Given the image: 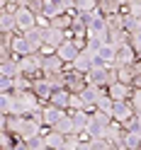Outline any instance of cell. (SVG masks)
<instances>
[{
    "mask_svg": "<svg viewBox=\"0 0 141 150\" xmlns=\"http://www.w3.org/2000/svg\"><path fill=\"white\" fill-rule=\"evenodd\" d=\"M88 20V36H97V39H107L110 34V24H107V15H102L97 7L92 12H85Z\"/></svg>",
    "mask_w": 141,
    "mask_h": 150,
    "instance_id": "cell-1",
    "label": "cell"
},
{
    "mask_svg": "<svg viewBox=\"0 0 141 150\" xmlns=\"http://www.w3.org/2000/svg\"><path fill=\"white\" fill-rule=\"evenodd\" d=\"M15 95H17V114H32V111L46 104L44 99H39L34 90H22V92H15Z\"/></svg>",
    "mask_w": 141,
    "mask_h": 150,
    "instance_id": "cell-2",
    "label": "cell"
},
{
    "mask_svg": "<svg viewBox=\"0 0 141 150\" xmlns=\"http://www.w3.org/2000/svg\"><path fill=\"white\" fill-rule=\"evenodd\" d=\"M12 12L17 17V32H27V29H32V27L39 24V15H34L27 5H17Z\"/></svg>",
    "mask_w": 141,
    "mask_h": 150,
    "instance_id": "cell-3",
    "label": "cell"
},
{
    "mask_svg": "<svg viewBox=\"0 0 141 150\" xmlns=\"http://www.w3.org/2000/svg\"><path fill=\"white\" fill-rule=\"evenodd\" d=\"M27 53H34L27 34L24 32H12V56L15 58H22V56H27Z\"/></svg>",
    "mask_w": 141,
    "mask_h": 150,
    "instance_id": "cell-4",
    "label": "cell"
},
{
    "mask_svg": "<svg viewBox=\"0 0 141 150\" xmlns=\"http://www.w3.org/2000/svg\"><path fill=\"white\" fill-rule=\"evenodd\" d=\"M32 90L37 92V95H39V99H44V102H49L56 87L51 85V80L46 78V75H37V78H32Z\"/></svg>",
    "mask_w": 141,
    "mask_h": 150,
    "instance_id": "cell-5",
    "label": "cell"
},
{
    "mask_svg": "<svg viewBox=\"0 0 141 150\" xmlns=\"http://www.w3.org/2000/svg\"><path fill=\"white\" fill-rule=\"evenodd\" d=\"M136 114L134 104H131V99H115V109H112V116H115V121H119V124H124L127 119H131Z\"/></svg>",
    "mask_w": 141,
    "mask_h": 150,
    "instance_id": "cell-6",
    "label": "cell"
},
{
    "mask_svg": "<svg viewBox=\"0 0 141 150\" xmlns=\"http://www.w3.org/2000/svg\"><path fill=\"white\" fill-rule=\"evenodd\" d=\"M102 95H107V87H100V85H92V82H88V85H85V90L80 92V97L85 99V107H88L90 111L95 109V104H97V102H100V97H102Z\"/></svg>",
    "mask_w": 141,
    "mask_h": 150,
    "instance_id": "cell-7",
    "label": "cell"
},
{
    "mask_svg": "<svg viewBox=\"0 0 141 150\" xmlns=\"http://www.w3.org/2000/svg\"><path fill=\"white\" fill-rule=\"evenodd\" d=\"M56 53H59L66 63H73V61H76V56L80 53V46H78V41H76V36H68V39L56 49Z\"/></svg>",
    "mask_w": 141,
    "mask_h": 150,
    "instance_id": "cell-8",
    "label": "cell"
},
{
    "mask_svg": "<svg viewBox=\"0 0 141 150\" xmlns=\"http://www.w3.org/2000/svg\"><path fill=\"white\" fill-rule=\"evenodd\" d=\"M68 39V32H63V29H56V27H44V44L46 46H51V49H59V46Z\"/></svg>",
    "mask_w": 141,
    "mask_h": 150,
    "instance_id": "cell-9",
    "label": "cell"
},
{
    "mask_svg": "<svg viewBox=\"0 0 141 150\" xmlns=\"http://www.w3.org/2000/svg\"><path fill=\"white\" fill-rule=\"evenodd\" d=\"M68 114V109H61V107H56L51 104V102H46L44 109H42V119H44V126H56V121H59L61 116Z\"/></svg>",
    "mask_w": 141,
    "mask_h": 150,
    "instance_id": "cell-10",
    "label": "cell"
},
{
    "mask_svg": "<svg viewBox=\"0 0 141 150\" xmlns=\"http://www.w3.org/2000/svg\"><path fill=\"white\" fill-rule=\"evenodd\" d=\"M136 58H139L136 49L131 44H124L117 49V63L115 65H131V63H136Z\"/></svg>",
    "mask_w": 141,
    "mask_h": 150,
    "instance_id": "cell-11",
    "label": "cell"
},
{
    "mask_svg": "<svg viewBox=\"0 0 141 150\" xmlns=\"http://www.w3.org/2000/svg\"><path fill=\"white\" fill-rule=\"evenodd\" d=\"M107 92L112 95V99H129L131 97V92H134V85H129V82H112V85L107 87Z\"/></svg>",
    "mask_w": 141,
    "mask_h": 150,
    "instance_id": "cell-12",
    "label": "cell"
},
{
    "mask_svg": "<svg viewBox=\"0 0 141 150\" xmlns=\"http://www.w3.org/2000/svg\"><path fill=\"white\" fill-rule=\"evenodd\" d=\"M44 136H46V143H49V150H63L66 136L61 133V131H56L51 126H44Z\"/></svg>",
    "mask_w": 141,
    "mask_h": 150,
    "instance_id": "cell-13",
    "label": "cell"
},
{
    "mask_svg": "<svg viewBox=\"0 0 141 150\" xmlns=\"http://www.w3.org/2000/svg\"><path fill=\"white\" fill-rule=\"evenodd\" d=\"M0 32H17V17L7 5L0 10Z\"/></svg>",
    "mask_w": 141,
    "mask_h": 150,
    "instance_id": "cell-14",
    "label": "cell"
},
{
    "mask_svg": "<svg viewBox=\"0 0 141 150\" xmlns=\"http://www.w3.org/2000/svg\"><path fill=\"white\" fill-rule=\"evenodd\" d=\"M0 114H17V95L12 92H0Z\"/></svg>",
    "mask_w": 141,
    "mask_h": 150,
    "instance_id": "cell-15",
    "label": "cell"
},
{
    "mask_svg": "<svg viewBox=\"0 0 141 150\" xmlns=\"http://www.w3.org/2000/svg\"><path fill=\"white\" fill-rule=\"evenodd\" d=\"M71 95H73V92L68 87H56L49 102L56 104V107H61V109H71Z\"/></svg>",
    "mask_w": 141,
    "mask_h": 150,
    "instance_id": "cell-16",
    "label": "cell"
},
{
    "mask_svg": "<svg viewBox=\"0 0 141 150\" xmlns=\"http://www.w3.org/2000/svg\"><path fill=\"white\" fill-rule=\"evenodd\" d=\"M66 68V61L61 58L59 53H44V75L46 73H56V70H63Z\"/></svg>",
    "mask_w": 141,
    "mask_h": 150,
    "instance_id": "cell-17",
    "label": "cell"
},
{
    "mask_svg": "<svg viewBox=\"0 0 141 150\" xmlns=\"http://www.w3.org/2000/svg\"><path fill=\"white\" fill-rule=\"evenodd\" d=\"M24 34H27V39H29L32 49L34 51H42V46H44V27L37 24V27H32V29H27Z\"/></svg>",
    "mask_w": 141,
    "mask_h": 150,
    "instance_id": "cell-18",
    "label": "cell"
},
{
    "mask_svg": "<svg viewBox=\"0 0 141 150\" xmlns=\"http://www.w3.org/2000/svg\"><path fill=\"white\" fill-rule=\"evenodd\" d=\"M71 116H73V124H76V131H85L90 124V109H71Z\"/></svg>",
    "mask_w": 141,
    "mask_h": 150,
    "instance_id": "cell-19",
    "label": "cell"
},
{
    "mask_svg": "<svg viewBox=\"0 0 141 150\" xmlns=\"http://www.w3.org/2000/svg\"><path fill=\"white\" fill-rule=\"evenodd\" d=\"M97 56H100L107 65H115V63H117V46L110 44V41H105V44L97 49Z\"/></svg>",
    "mask_w": 141,
    "mask_h": 150,
    "instance_id": "cell-20",
    "label": "cell"
},
{
    "mask_svg": "<svg viewBox=\"0 0 141 150\" xmlns=\"http://www.w3.org/2000/svg\"><path fill=\"white\" fill-rule=\"evenodd\" d=\"M22 68H20V58H7V61H0V75H10V78H15V75H20Z\"/></svg>",
    "mask_w": 141,
    "mask_h": 150,
    "instance_id": "cell-21",
    "label": "cell"
},
{
    "mask_svg": "<svg viewBox=\"0 0 141 150\" xmlns=\"http://www.w3.org/2000/svg\"><path fill=\"white\" fill-rule=\"evenodd\" d=\"M97 10L102 15H115V12L124 10V5H122L119 0H97Z\"/></svg>",
    "mask_w": 141,
    "mask_h": 150,
    "instance_id": "cell-22",
    "label": "cell"
},
{
    "mask_svg": "<svg viewBox=\"0 0 141 150\" xmlns=\"http://www.w3.org/2000/svg\"><path fill=\"white\" fill-rule=\"evenodd\" d=\"M124 150H141V133L139 131H124Z\"/></svg>",
    "mask_w": 141,
    "mask_h": 150,
    "instance_id": "cell-23",
    "label": "cell"
},
{
    "mask_svg": "<svg viewBox=\"0 0 141 150\" xmlns=\"http://www.w3.org/2000/svg\"><path fill=\"white\" fill-rule=\"evenodd\" d=\"M71 22H73V15L71 12H61V15H56L49 20L51 27H56V29H63V32H68L71 29Z\"/></svg>",
    "mask_w": 141,
    "mask_h": 150,
    "instance_id": "cell-24",
    "label": "cell"
},
{
    "mask_svg": "<svg viewBox=\"0 0 141 150\" xmlns=\"http://www.w3.org/2000/svg\"><path fill=\"white\" fill-rule=\"evenodd\" d=\"M117 75H119V80H122V82H129V85H134V80L139 78V75H136V68H134V63H131V65H117Z\"/></svg>",
    "mask_w": 141,
    "mask_h": 150,
    "instance_id": "cell-25",
    "label": "cell"
},
{
    "mask_svg": "<svg viewBox=\"0 0 141 150\" xmlns=\"http://www.w3.org/2000/svg\"><path fill=\"white\" fill-rule=\"evenodd\" d=\"M129 32L127 29H112L110 34H107V41L110 44H115L117 46V49H119V46H124V44H129Z\"/></svg>",
    "mask_w": 141,
    "mask_h": 150,
    "instance_id": "cell-26",
    "label": "cell"
},
{
    "mask_svg": "<svg viewBox=\"0 0 141 150\" xmlns=\"http://www.w3.org/2000/svg\"><path fill=\"white\" fill-rule=\"evenodd\" d=\"M17 145V136L10 133V131H0V148L3 150H15Z\"/></svg>",
    "mask_w": 141,
    "mask_h": 150,
    "instance_id": "cell-27",
    "label": "cell"
},
{
    "mask_svg": "<svg viewBox=\"0 0 141 150\" xmlns=\"http://www.w3.org/2000/svg\"><path fill=\"white\" fill-rule=\"evenodd\" d=\"M107 24H110V32L112 29H124V10L115 12V15H107Z\"/></svg>",
    "mask_w": 141,
    "mask_h": 150,
    "instance_id": "cell-28",
    "label": "cell"
},
{
    "mask_svg": "<svg viewBox=\"0 0 141 150\" xmlns=\"http://www.w3.org/2000/svg\"><path fill=\"white\" fill-rule=\"evenodd\" d=\"M95 109H100V111H107V114H112V109H115V99H112V95H110V92L100 97V102L95 104Z\"/></svg>",
    "mask_w": 141,
    "mask_h": 150,
    "instance_id": "cell-29",
    "label": "cell"
},
{
    "mask_svg": "<svg viewBox=\"0 0 141 150\" xmlns=\"http://www.w3.org/2000/svg\"><path fill=\"white\" fill-rule=\"evenodd\" d=\"M97 7V0H76V10L78 12H92Z\"/></svg>",
    "mask_w": 141,
    "mask_h": 150,
    "instance_id": "cell-30",
    "label": "cell"
},
{
    "mask_svg": "<svg viewBox=\"0 0 141 150\" xmlns=\"http://www.w3.org/2000/svg\"><path fill=\"white\" fill-rule=\"evenodd\" d=\"M124 10L131 12V15H136V17H141V0H129V3L124 5Z\"/></svg>",
    "mask_w": 141,
    "mask_h": 150,
    "instance_id": "cell-31",
    "label": "cell"
},
{
    "mask_svg": "<svg viewBox=\"0 0 141 150\" xmlns=\"http://www.w3.org/2000/svg\"><path fill=\"white\" fill-rule=\"evenodd\" d=\"M131 104H134L136 111H141V87H134V92H131Z\"/></svg>",
    "mask_w": 141,
    "mask_h": 150,
    "instance_id": "cell-32",
    "label": "cell"
},
{
    "mask_svg": "<svg viewBox=\"0 0 141 150\" xmlns=\"http://www.w3.org/2000/svg\"><path fill=\"white\" fill-rule=\"evenodd\" d=\"M54 3L59 5L61 12H68V10H73V7H76V0H54Z\"/></svg>",
    "mask_w": 141,
    "mask_h": 150,
    "instance_id": "cell-33",
    "label": "cell"
},
{
    "mask_svg": "<svg viewBox=\"0 0 141 150\" xmlns=\"http://www.w3.org/2000/svg\"><path fill=\"white\" fill-rule=\"evenodd\" d=\"M27 7H29L34 15H42V12H44V0H32V3L27 5Z\"/></svg>",
    "mask_w": 141,
    "mask_h": 150,
    "instance_id": "cell-34",
    "label": "cell"
},
{
    "mask_svg": "<svg viewBox=\"0 0 141 150\" xmlns=\"http://www.w3.org/2000/svg\"><path fill=\"white\" fill-rule=\"evenodd\" d=\"M134 68H136V75H141V58H136V63H134Z\"/></svg>",
    "mask_w": 141,
    "mask_h": 150,
    "instance_id": "cell-35",
    "label": "cell"
},
{
    "mask_svg": "<svg viewBox=\"0 0 141 150\" xmlns=\"http://www.w3.org/2000/svg\"><path fill=\"white\" fill-rule=\"evenodd\" d=\"M119 3H122V5H127V3H129V0H119Z\"/></svg>",
    "mask_w": 141,
    "mask_h": 150,
    "instance_id": "cell-36",
    "label": "cell"
}]
</instances>
